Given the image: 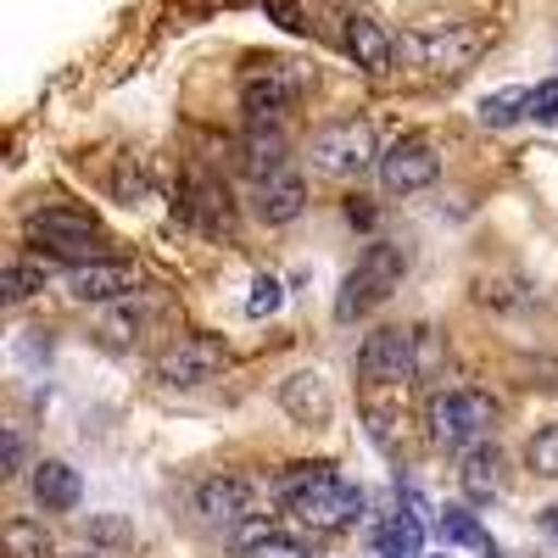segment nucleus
I'll list each match as a JSON object with an SVG mask.
<instances>
[{"instance_id":"nucleus-1","label":"nucleus","mask_w":558,"mask_h":558,"mask_svg":"<svg viewBox=\"0 0 558 558\" xmlns=\"http://www.w3.org/2000/svg\"><path fill=\"white\" fill-rule=\"evenodd\" d=\"M279 497H286V508L313 531H352L363 520V492L336 475V463H296V470L279 481Z\"/></svg>"},{"instance_id":"nucleus-2","label":"nucleus","mask_w":558,"mask_h":558,"mask_svg":"<svg viewBox=\"0 0 558 558\" xmlns=\"http://www.w3.org/2000/svg\"><path fill=\"white\" fill-rule=\"evenodd\" d=\"M402 268H408L402 246L375 241V246H368V252L357 257V268L347 274V286H341V296H336V318H341V324H352V318H363L368 307H380V302L402 286Z\"/></svg>"},{"instance_id":"nucleus-3","label":"nucleus","mask_w":558,"mask_h":558,"mask_svg":"<svg viewBox=\"0 0 558 558\" xmlns=\"http://www.w3.org/2000/svg\"><path fill=\"white\" fill-rule=\"evenodd\" d=\"M497 425V402L486 391H447V397H430L425 408V430L436 447H481Z\"/></svg>"},{"instance_id":"nucleus-4","label":"nucleus","mask_w":558,"mask_h":558,"mask_svg":"<svg viewBox=\"0 0 558 558\" xmlns=\"http://www.w3.org/2000/svg\"><path fill=\"white\" fill-rule=\"evenodd\" d=\"M28 241H39L51 257H73L78 268L84 263H107V235L89 213H73V207H51V213H34L28 218Z\"/></svg>"},{"instance_id":"nucleus-5","label":"nucleus","mask_w":558,"mask_h":558,"mask_svg":"<svg viewBox=\"0 0 558 558\" xmlns=\"http://www.w3.org/2000/svg\"><path fill=\"white\" fill-rule=\"evenodd\" d=\"M402 51L425 73H463L486 51V28L481 23H441V28H425V34L402 39Z\"/></svg>"},{"instance_id":"nucleus-6","label":"nucleus","mask_w":558,"mask_h":558,"mask_svg":"<svg viewBox=\"0 0 558 558\" xmlns=\"http://www.w3.org/2000/svg\"><path fill=\"white\" fill-rule=\"evenodd\" d=\"M313 162L324 173H363L368 162H380V146H375V129L363 118H341V123H324L313 134Z\"/></svg>"},{"instance_id":"nucleus-7","label":"nucleus","mask_w":558,"mask_h":558,"mask_svg":"<svg viewBox=\"0 0 558 558\" xmlns=\"http://www.w3.org/2000/svg\"><path fill=\"white\" fill-rule=\"evenodd\" d=\"M229 368V347L218 341V336H179L173 347H162V357H157V375L168 380V386H207V380H218Z\"/></svg>"},{"instance_id":"nucleus-8","label":"nucleus","mask_w":558,"mask_h":558,"mask_svg":"<svg viewBox=\"0 0 558 558\" xmlns=\"http://www.w3.org/2000/svg\"><path fill=\"white\" fill-rule=\"evenodd\" d=\"M296 96H302V73L291 62H263L241 78V107L252 123H274L286 107H296Z\"/></svg>"},{"instance_id":"nucleus-9","label":"nucleus","mask_w":558,"mask_h":558,"mask_svg":"<svg viewBox=\"0 0 558 558\" xmlns=\"http://www.w3.org/2000/svg\"><path fill=\"white\" fill-rule=\"evenodd\" d=\"M357 375L375 380V386H402L418 380V363H413V330H375L357 347Z\"/></svg>"},{"instance_id":"nucleus-10","label":"nucleus","mask_w":558,"mask_h":558,"mask_svg":"<svg viewBox=\"0 0 558 558\" xmlns=\"http://www.w3.org/2000/svg\"><path fill=\"white\" fill-rule=\"evenodd\" d=\"M380 184L391 196H413V191H425V184H436L441 162L430 151V140H418V134H402L391 151H380Z\"/></svg>"},{"instance_id":"nucleus-11","label":"nucleus","mask_w":558,"mask_h":558,"mask_svg":"<svg viewBox=\"0 0 558 558\" xmlns=\"http://www.w3.org/2000/svg\"><path fill=\"white\" fill-rule=\"evenodd\" d=\"M68 291L78 302H118V296L140 291V274H134V263H112V257L107 263H84V268H73Z\"/></svg>"},{"instance_id":"nucleus-12","label":"nucleus","mask_w":558,"mask_h":558,"mask_svg":"<svg viewBox=\"0 0 558 558\" xmlns=\"http://www.w3.org/2000/svg\"><path fill=\"white\" fill-rule=\"evenodd\" d=\"M279 402H286V413L296 418V425H330L336 413V397L330 386H324V375H313V368H302V375H291L286 386H279Z\"/></svg>"},{"instance_id":"nucleus-13","label":"nucleus","mask_w":558,"mask_h":558,"mask_svg":"<svg viewBox=\"0 0 558 558\" xmlns=\"http://www.w3.org/2000/svg\"><path fill=\"white\" fill-rule=\"evenodd\" d=\"M241 168L252 173V179H279V173H286V151H291V140L286 134H279L274 123H252L246 134H241Z\"/></svg>"},{"instance_id":"nucleus-14","label":"nucleus","mask_w":558,"mask_h":558,"mask_svg":"<svg viewBox=\"0 0 558 558\" xmlns=\"http://www.w3.org/2000/svg\"><path fill=\"white\" fill-rule=\"evenodd\" d=\"M347 51L357 57L363 73H391V62H397L402 45H397V39L386 34V23H375V17H347Z\"/></svg>"},{"instance_id":"nucleus-15","label":"nucleus","mask_w":558,"mask_h":558,"mask_svg":"<svg viewBox=\"0 0 558 558\" xmlns=\"http://www.w3.org/2000/svg\"><path fill=\"white\" fill-rule=\"evenodd\" d=\"M196 508L207 520H218V525H241L252 514V486L241 475H213V481H202Z\"/></svg>"},{"instance_id":"nucleus-16","label":"nucleus","mask_w":558,"mask_h":558,"mask_svg":"<svg viewBox=\"0 0 558 558\" xmlns=\"http://www.w3.org/2000/svg\"><path fill=\"white\" fill-rule=\"evenodd\" d=\"M458 486H463L470 502H492L502 492V452L492 441L470 447V452H463V470H458Z\"/></svg>"},{"instance_id":"nucleus-17","label":"nucleus","mask_w":558,"mask_h":558,"mask_svg":"<svg viewBox=\"0 0 558 558\" xmlns=\"http://www.w3.org/2000/svg\"><path fill=\"white\" fill-rule=\"evenodd\" d=\"M34 497L39 508H51V514H68V508H78L84 486H78V470L62 458H45L39 470H34Z\"/></svg>"},{"instance_id":"nucleus-18","label":"nucleus","mask_w":558,"mask_h":558,"mask_svg":"<svg viewBox=\"0 0 558 558\" xmlns=\"http://www.w3.org/2000/svg\"><path fill=\"white\" fill-rule=\"evenodd\" d=\"M302 207H307V184L296 173H279V179H268L257 191V218L263 223H296Z\"/></svg>"},{"instance_id":"nucleus-19","label":"nucleus","mask_w":558,"mask_h":558,"mask_svg":"<svg viewBox=\"0 0 558 558\" xmlns=\"http://www.w3.org/2000/svg\"><path fill=\"white\" fill-rule=\"evenodd\" d=\"M184 213H191L207 235H229V223H235V213H229V191H223V184H213V179H196V191H191V202H184Z\"/></svg>"},{"instance_id":"nucleus-20","label":"nucleus","mask_w":558,"mask_h":558,"mask_svg":"<svg viewBox=\"0 0 558 558\" xmlns=\"http://www.w3.org/2000/svg\"><path fill=\"white\" fill-rule=\"evenodd\" d=\"M375 553L380 558H425V525L418 514H397L375 531Z\"/></svg>"},{"instance_id":"nucleus-21","label":"nucleus","mask_w":558,"mask_h":558,"mask_svg":"<svg viewBox=\"0 0 558 558\" xmlns=\"http://www.w3.org/2000/svg\"><path fill=\"white\" fill-rule=\"evenodd\" d=\"M7 558H57V542L34 520H7Z\"/></svg>"},{"instance_id":"nucleus-22","label":"nucleus","mask_w":558,"mask_h":558,"mask_svg":"<svg viewBox=\"0 0 558 558\" xmlns=\"http://www.w3.org/2000/svg\"><path fill=\"white\" fill-rule=\"evenodd\" d=\"M520 118H531V89H497V96L481 101V123L486 129H508Z\"/></svg>"},{"instance_id":"nucleus-23","label":"nucleus","mask_w":558,"mask_h":558,"mask_svg":"<svg viewBox=\"0 0 558 558\" xmlns=\"http://www.w3.org/2000/svg\"><path fill=\"white\" fill-rule=\"evenodd\" d=\"M441 542H463V547H481V553L497 547V542L481 531V520L470 514V508H447V514H441Z\"/></svg>"},{"instance_id":"nucleus-24","label":"nucleus","mask_w":558,"mask_h":558,"mask_svg":"<svg viewBox=\"0 0 558 558\" xmlns=\"http://www.w3.org/2000/svg\"><path fill=\"white\" fill-rule=\"evenodd\" d=\"M525 463H531L536 475L558 481V425H542V430L525 441Z\"/></svg>"},{"instance_id":"nucleus-25","label":"nucleus","mask_w":558,"mask_h":558,"mask_svg":"<svg viewBox=\"0 0 558 558\" xmlns=\"http://www.w3.org/2000/svg\"><path fill=\"white\" fill-rule=\"evenodd\" d=\"M279 302H286V286H279L274 274H257L252 279V296H246V318H274Z\"/></svg>"},{"instance_id":"nucleus-26","label":"nucleus","mask_w":558,"mask_h":558,"mask_svg":"<svg viewBox=\"0 0 558 558\" xmlns=\"http://www.w3.org/2000/svg\"><path fill=\"white\" fill-rule=\"evenodd\" d=\"M413 363H418V380L441 375V336L430 330V324H418V330H413Z\"/></svg>"},{"instance_id":"nucleus-27","label":"nucleus","mask_w":558,"mask_h":558,"mask_svg":"<svg viewBox=\"0 0 558 558\" xmlns=\"http://www.w3.org/2000/svg\"><path fill=\"white\" fill-rule=\"evenodd\" d=\"M39 286H45V268L12 263V268H7V279H0V296H7V302H23V296H34Z\"/></svg>"},{"instance_id":"nucleus-28","label":"nucleus","mask_w":558,"mask_h":558,"mask_svg":"<svg viewBox=\"0 0 558 558\" xmlns=\"http://www.w3.org/2000/svg\"><path fill=\"white\" fill-rule=\"evenodd\" d=\"M263 542H274V514H257V520H241L235 525V547L241 553H257Z\"/></svg>"},{"instance_id":"nucleus-29","label":"nucleus","mask_w":558,"mask_h":558,"mask_svg":"<svg viewBox=\"0 0 558 558\" xmlns=\"http://www.w3.org/2000/svg\"><path fill=\"white\" fill-rule=\"evenodd\" d=\"M531 118L536 123H558V78H547V84L531 89Z\"/></svg>"},{"instance_id":"nucleus-30","label":"nucleus","mask_w":558,"mask_h":558,"mask_svg":"<svg viewBox=\"0 0 558 558\" xmlns=\"http://www.w3.org/2000/svg\"><path fill=\"white\" fill-rule=\"evenodd\" d=\"M246 558H307L296 542H286V536H274V542H263L257 553H246Z\"/></svg>"},{"instance_id":"nucleus-31","label":"nucleus","mask_w":558,"mask_h":558,"mask_svg":"<svg viewBox=\"0 0 558 558\" xmlns=\"http://www.w3.org/2000/svg\"><path fill=\"white\" fill-rule=\"evenodd\" d=\"M7 463H12V470L23 463V436H7Z\"/></svg>"},{"instance_id":"nucleus-32","label":"nucleus","mask_w":558,"mask_h":558,"mask_svg":"<svg viewBox=\"0 0 558 558\" xmlns=\"http://www.w3.org/2000/svg\"><path fill=\"white\" fill-rule=\"evenodd\" d=\"M542 531H547V536L558 542V502H553V508H547V514H542Z\"/></svg>"},{"instance_id":"nucleus-33","label":"nucleus","mask_w":558,"mask_h":558,"mask_svg":"<svg viewBox=\"0 0 558 558\" xmlns=\"http://www.w3.org/2000/svg\"><path fill=\"white\" fill-rule=\"evenodd\" d=\"M73 558H112V553H101V547H84V553H73Z\"/></svg>"}]
</instances>
